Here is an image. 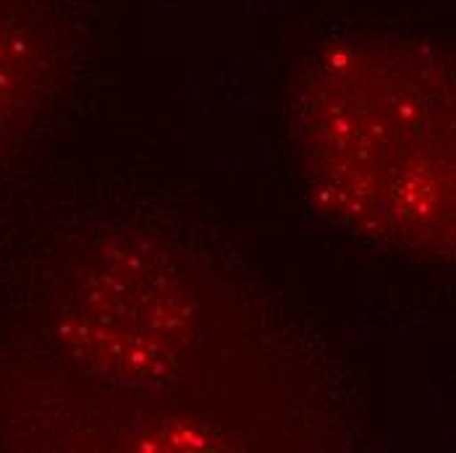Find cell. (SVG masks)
<instances>
[{"mask_svg": "<svg viewBox=\"0 0 456 453\" xmlns=\"http://www.w3.org/2000/svg\"><path fill=\"white\" fill-rule=\"evenodd\" d=\"M297 136L333 221L456 260V53L411 37L322 50L299 85Z\"/></svg>", "mask_w": 456, "mask_h": 453, "instance_id": "1", "label": "cell"}, {"mask_svg": "<svg viewBox=\"0 0 456 453\" xmlns=\"http://www.w3.org/2000/svg\"><path fill=\"white\" fill-rule=\"evenodd\" d=\"M58 63L55 24L37 0H0V136L47 90Z\"/></svg>", "mask_w": 456, "mask_h": 453, "instance_id": "2", "label": "cell"}]
</instances>
